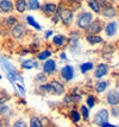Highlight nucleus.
Returning a JSON list of instances; mask_svg holds the SVG:
<instances>
[{
    "mask_svg": "<svg viewBox=\"0 0 119 127\" xmlns=\"http://www.w3.org/2000/svg\"><path fill=\"white\" fill-rule=\"evenodd\" d=\"M92 19H93V17H92L89 12H82L79 16V18H78V23L76 24H78V26L80 29H86L92 23Z\"/></svg>",
    "mask_w": 119,
    "mask_h": 127,
    "instance_id": "1",
    "label": "nucleus"
},
{
    "mask_svg": "<svg viewBox=\"0 0 119 127\" xmlns=\"http://www.w3.org/2000/svg\"><path fill=\"white\" fill-rule=\"evenodd\" d=\"M108 121V111L107 109H100L95 114V118H94V122L96 125H101L104 122H107Z\"/></svg>",
    "mask_w": 119,
    "mask_h": 127,
    "instance_id": "2",
    "label": "nucleus"
},
{
    "mask_svg": "<svg viewBox=\"0 0 119 127\" xmlns=\"http://www.w3.org/2000/svg\"><path fill=\"white\" fill-rule=\"evenodd\" d=\"M51 86V93L55 95H62L64 93V87H63V84L61 82H58V81H52L50 83Z\"/></svg>",
    "mask_w": 119,
    "mask_h": 127,
    "instance_id": "3",
    "label": "nucleus"
},
{
    "mask_svg": "<svg viewBox=\"0 0 119 127\" xmlns=\"http://www.w3.org/2000/svg\"><path fill=\"white\" fill-rule=\"evenodd\" d=\"M24 33H25V28H24V25L22 24H16L13 29H12V36H13V38H22L24 36Z\"/></svg>",
    "mask_w": 119,
    "mask_h": 127,
    "instance_id": "4",
    "label": "nucleus"
},
{
    "mask_svg": "<svg viewBox=\"0 0 119 127\" xmlns=\"http://www.w3.org/2000/svg\"><path fill=\"white\" fill-rule=\"evenodd\" d=\"M101 23L100 22H92L87 28H86V30H87V32L89 33V34H96V33H99L100 31H101Z\"/></svg>",
    "mask_w": 119,
    "mask_h": 127,
    "instance_id": "5",
    "label": "nucleus"
},
{
    "mask_svg": "<svg viewBox=\"0 0 119 127\" xmlns=\"http://www.w3.org/2000/svg\"><path fill=\"white\" fill-rule=\"evenodd\" d=\"M107 103L110 106H117L119 105V93L116 92V90H112L107 95Z\"/></svg>",
    "mask_w": 119,
    "mask_h": 127,
    "instance_id": "6",
    "label": "nucleus"
},
{
    "mask_svg": "<svg viewBox=\"0 0 119 127\" xmlns=\"http://www.w3.org/2000/svg\"><path fill=\"white\" fill-rule=\"evenodd\" d=\"M61 75H62V77L66 80V81H70L74 76V69L72 65H66L63 68L62 70H61Z\"/></svg>",
    "mask_w": 119,
    "mask_h": 127,
    "instance_id": "7",
    "label": "nucleus"
},
{
    "mask_svg": "<svg viewBox=\"0 0 119 127\" xmlns=\"http://www.w3.org/2000/svg\"><path fill=\"white\" fill-rule=\"evenodd\" d=\"M61 19H62L63 24H66V25L70 24L72 20H73V11H70V10H63L61 12Z\"/></svg>",
    "mask_w": 119,
    "mask_h": 127,
    "instance_id": "8",
    "label": "nucleus"
},
{
    "mask_svg": "<svg viewBox=\"0 0 119 127\" xmlns=\"http://www.w3.org/2000/svg\"><path fill=\"white\" fill-rule=\"evenodd\" d=\"M13 10V5L10 0H0V12L8 13Z\"/></svg>",
    "mask_w": 119,
    "mask_h": 127,
    "instance_id": "9",
    "label": "nucleus"
},
{
    "mask_svg": "<svg viewBox=\"0 0 119 127\" xmlns=\"http://www.w3.org/2000/svg\"><path fill=\"white\" fill-rule=\"evenodd\" d=\"M107 70H108L107 65H106V64H104V63H101V64H99V65L96 66L94 76H95L96 78H101L102 76H105V75H106Z\"/></svg>",
    "mask_w": 119,
    "mask_h": 127,
    "instance_id": "10",
    "label": "nucleus"
},
{
    "mask_svg": "<svg viewBox=\"0 0 119 127\" xmlns=\"http://www.w3.org/2000/svg\"><path fill=\"white\" fill-rule=\"evenodd\" d=\"M43 70L46 72V74H51L56 70V63L54 60H48V61L44 63L43 65Z\"/></svg>",
    "mask_w": 119,
    "mask_h": 127,
    "instance_id": "11",
    "label": "nucleus"
},
{
    "mask_svg": "<svg viewBox=\"0 0 119 127\" xmlns=\"http://www.w3.org/2000/svg\"><path fill=\"white\" fill-rule=\"evenodd\" d=\"M105 31H106V34H107V36H113V34H116V32H117V24L114 22L108 23L107 25H106Z\"/></svg>",
    "mask_w": 119,
    "mask_h": 127,
    "instance_id": "12",
    "label": "nucleus"
},
{
    "mask_svg": "<svg viewBox=\"0 0 119 127\" xmlns=\"http://www.w3.org/2000/svg\"><path fill=\"white\" fill-rule=\"evenodd\" d=\"M42 10H43V12L45 14H54L57 11V7L55 4H45V5L43 6Z\"/></svg>",
    "mask_w": 119,
    "mask_h": 127,
    "instance_id": "13",
    "label": "nucleus"
},
{
    "mask_svg": "<svg viewBox=\"0 0 119 127\" xmlns=\"http://www.w3.org/2000/svg\"><path fill=\"white\" fill-rule=\"evenodd\" d=\"M22 66H23L24 69H34V68H37L38 64L34 60H26V61H24L22 63Z\"/></svg>",
    "mask_w": 119,
    "mask_h": 127,
    "instance_id": "14",
    "label": "nucleus"
},
{
    "mask_svg": "<svg viewBox=\"0 0 119 127\" xmlns=\"http://www.w3.org/2000/svg\"><path fill=\"white\" fill-rule=\"evenodd\" d=\"M87 40L91 43V44H99L102 42V38L100 36H96V34H88L87 36Z\"/></svg>",
    "mask_w": 119,
    "mask_h": 127,
    "instance_id": "15",
    "label": "nucleus"
},
{
    "mask_svg": "<svg viewBox=\"0 0 119 127\" xmlns=\"http://www.w3.org/2000/svg\"><path fill=\"white\" fill-rule=\"evenodd\" d=\"M88 6L96 13L100 12V2L98 0H88Z\"/></svg>",
    "mask_w": 119,
    "mask_h": 127,
    "instance_id": "16",
    "label": "nucleus"
},
{
    "mask_svg": "<svg viewBox=\"0 0 119 127\" xmlns=\"http://www.w3.org/2000/svg\"><path fill=\"white\" fill-rule=\"evenodd\" d=\"M16 10L20 13H23L26 10V1L25 0H17L16 2Z\"/></svg>",
    "mask_w": 119,
    "mask_h": 127,
    "instance_id": "17",
    "label": "nucleus"
},
{
    "mask_svg": "<svg viewBox=\"0 0 119 127\" xmlns=\"http://www.w3.org/2000/svg\"><path fill=\"white\" fill-rule=\"evenodd\" d=\"M52 42H54L55 45L62 46V45L64 44V42H66V37L62 36V34H57V36H55V37L52 38Z\"/></svg>",
    "mask_w": 119,
    "mask_h": 127,
    "instance_id": "18",
    "label": "nucleus"
},
{
    "mask_svg": "<svg viewBox=\"0 0 119 127\" xmlns=\"http://www.w3.org/2000/svg\"><path fill=\"white\" fill-rule=\"evenodd\" d=\"M26 22H28V24L30 25V26H32V28H35L36 30H40L42 29V26H40L38 23L36 22L34 19V17H31V16H28L26 17Z\"/></svg>",
    "mask_w": 119,
    "mask_h": 127,
    "instance_id": "19",
    "label": "nucleus"
},
{
    "mask_svg": "<svg viewBox=\"0 0 119 127\" xmlns=\"http://www.w3.org/2000/svg\"><path fill=\"white\" fill-rule=\"evenodd\" d=\"M30 127H43V124H42V120L37 116H32L30 119Z\"/></svg>",
    "mask_w": 119,
    "mask_h": 127,
    "instance_id": "20",
    "label": "nucleus"
},
{
    "mask_svg": "<svg viewBox=\"0 0 119 127\" xmlns=\"http://www.w3.org/2000/svg\"><path fill=\"white\" fill-rule=\"evenodd\" d=\"M116 13H117V11H116V8H113V7H107V8H105V10L102 11V14L105 17H108V18L114 17Z\"/></svg>",
    "mask_w": 119,
    "mask_h": 127,
    "instance_id": "21",
    "label": "nucleus"
},
{
    "mask_svg": "<svg viewBox=\"0 0 119 127\" xmlns=\"http://www.w3.org/2000/svg\"><path fill=\"white\" fill-rule=\"evenodd\" d=\"M26 6H28L30 10H38L40 7V1L38 0H29V2L26 4Z\"/></svg>",
    "mask_w": 119,
    "mask_h": 127,
    "instance_id": "22",
    "label": "nucleus"
},
{
    "mask_svg": "<svg viewBox=\"0 0 119 127\" xmlns=\"http://www.w3.org/2000/svg\"><path fill=\"white\" fill-rule=\"evenodd\" d=\"M107 84L108 83L106 82V81H101V82H99V83H96V86H95V90L98 92V93H102L105 89L107 88Z\"/></svg>",
    "mask_w": 119,
    "mask_h": 127,
    "instance_id": "23",
    "label": "nucleus"
},
{
    "mask_svg": "<svg viewBox=\"0 0 119 127\" xmlns=\"http://www.w3.org/2000/svg\"><path fill=\"white\" fill-rule=\"evenodd\" d=\"M70 119H72L74 122H79L80 120H81V114H80V112H78L76 109H73V111L70 112Z\"/></svg>",
    "mask_w": 119,
    "mask_h": 127,
    "instance_id": "24",
    "label": "nucleus"
},
{
    "mask_svg": "<svg viewBox=\"0 0 119 127\" xmlns=\"http://www.w3.org/2000/svg\"><path fill=\"white\" fill-rule=\"evenodd\" d=\"M51 56V52L49 51V50H45V51H42V52H40L38 54V60L40 61H44V60H46V58H49Z\"/></svg>",
    "mask_w": 119,
    "mask_h": 127,
    "instance_id": "25",
    "label": "nucleus"
},
{
    "mask_svg": "<svg viewBox=\"0 0 119 127\" xmlns=\"http://www.w3.org/2000/svg\"><path fill=\"white\" fill-rule=\"evenodd\" d=\"M93 69V63H91V62H88V63H83L82 65H81V71L83 72H87L89 71V70H92Z\"/></svg>",
    "mask_w": 119,
    "mask_h": 127,
    "instance_id": "26",
    "label": "nucleus"
},
{
    "mask_svg": "<svg viewBox=\"0 0 119 127\" xmlns=\"http://www.w3.org/2000/svg\"><path fill=\"white\" fill-rule=\"evenodd\" d=\"M81 114H82L85 120H88V118H89V111L87 109L86 106H82V107H81Z\"/></svg>",
    "mask_w": 119,
    "mask_h": 127,
    "instance_id": "27",
    "label": "nucleus"
},
{
    "mask_svg": "<svg viewBox=\"0 0 119 127\" xmlns=\"http://www.w3.org/2000/svg\"><path fill=\"white\" fill-rule=\"evenodd\" d=\"M87 105L89 108H92L93 106L95 105V99H94V96L93 95H89L88 97H87Z\"/></svg>",
    "mask_w": 119,
    "mask_h": 127,
    "instance_id": "28",
    "label": "nucleus"
},
{
    "mask_svg": "<svg viewBox=\"0 0 119 127\" xmlns=\"http://www.w3.org/2000/svg\"><path fill=\"white\" fill-rule=\"evenodd\" d=\"M40 90L44 92V93H50L51 92V86L50 84H42V86H40Z\"/></svg>",
    "mask_w": 119,
    "mask_h": 127,
    "instance_id": "29",
    "label": "nucleus"
},
{
    "mask_svg": "<svg viewBox=\"0 0 119 127\" xmlns=\"http://www.w3.org/2000/svg\"><path fill=\"white\" fill-rule=\"evenodd\" d=\"M16 22H17V20H16L14 17H10V18L6 19V25H7V26H13V25L16 24Z\"/></svg>",
    "mask_w": 119,
    "mask_h": 127,
    "instance_id": "30",
    "label": "nucleus"
},
{
    "mask_svg": "<svg viewBox=\"0 0 119 127\" xmlns=\"http://www.w3.org/2000/svg\"><path fill=\"white\" fill-rule=\"evenodd\" d=\"M12 127H28V125H26V122L23 121V120H17V121L13 124Z\"/></svg>",
    "mask_w": 119,
    "mask_h": 127,
    "instance_id": "31",
    "label": "nucleus"
},
{
    "mask_svg": "<svg viewBox=\"0 0 119 127\" xmlns=\"http://www.w3.org/2000/svg\"><path fill=\"white\" fill-rule=\"evenodd\" d=\"M8 112V107L5 106L4 103H0V114L2 115V114H6Z\"/></svg>",
    "mask_w": 119,
    "mask_h": 127,
    "instance_id": "32",
    "label": "nucleus"
},
{
    "mask_svg": "<svg viewBox=\"0 0 119 127\" xmlns=\"http://www.w3.org/2000/svg\"><path fill=\"white\" fill-rule=\"evenodd\" d=\"M100 127H117L116 125H111V124H108V122H104L100 125Z\"/></svg>",
    "mask_w": 119,
    "mask_h": 127,
    "instance_id": "33",
    "label": "nucleus"
},
{
    "mask_svg": "<svg viewBox=\"0 0 119 127\" xmlns=\"http://www.w3.org/2000/svg\"><path fill=\"white\" fill-rule=\"evenodd\" d=\"M37 76H38V77H37V80H38V81H44V80H46V77L44 76V75H43V74H40V75H37Z\"/></svg>",
    "mask_w": 119,
    "mask_h": 127,
    "instance_id": "34",
    "label": "nucleus"
},
{
    "mask_svg": "<svg viewBox=\"0 0 119 127\" xmlns=\"http://www.w3.org/2000/svg\"><path fill=\"white\" fill-rule=\"evenodd\" d=\"M51 34H52V32H51V31H48V32L45 33V38H49V37H50Z\"/></svg>",
    "mask_w": 119,
    "mask_h": 127,
    "instance_id": "35",
    "label": "nucleus"
},
{
    "mask_svg": "<svg viewBox=\"0 0 119 127\" xmlns=\"http://www.w3.org/2000/svg\"><path fill=\"white\" fill-rule=\"evenodd\" d=\"M17 86H18V89H19V90H20L22 93H24V88H23V87H22L20 84H17Z\"/></svg>",
    "mask_w": 119,
    "mask_h": 127,
    "instance_id": "36",
    "label": "nucleus"
},
{
    "mask_svg": "<svg viewBox=\"0 0 119 127\" xmlns=\"http://www.w3.org/2000/svg\"><path fill=\"white\" fill-rule=\"evenodd\" d=\"M61 57H62L63 60H66V55H64V54H62V55H61Z\"/></svg>",
    "mask_w": 119,
    "mask_h": 127,
    "instance_id": "37",
    "label": "nucleus"
},
{
    "mask_svg": "<svg viewBox=\"0 0 119 127\" xmlns=\"http://www.w3.org/2000/svg\"><path fill=\"white\" fill-rule=\"evenodd\" d=\"M68 1H70V2H72V1H74V0H68Z\"/></svg>",
    "mask_w": 119,
    "mask_h": 127,
    "instance_id": "38",
    "label": "nucleus"
},
{
    "mask_svg": "<svg viewBox=\"0 0 119 127\" xmlns=\"http://www.w3.org/2000/svg\"><path fill=\"white\" fill-rule=\"evenodd\" d=\"M0 80H1V75H0Z\"/></svg>",
    "mask_w": 119,
    "mask_h": 127,
    "instance_id": "39",
    "label": "nucleus"
}]
</instances>
